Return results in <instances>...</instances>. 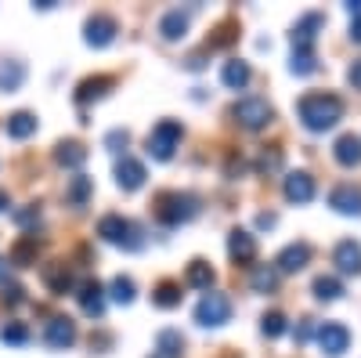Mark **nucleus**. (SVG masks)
<instances>
[{
    "label": "nucleus",
    "mask_w": 361,
    "mask_h": 358,
    "mask_svg": "<svg viewBox=\"0 0 361 358\" xmlns=\"http://www.w3.org/2000/svg\"><path fill=\"white\" fill-rule=\"evenodd\" d=\"M22 83H25V66L22 62H15V58H11V62H0V91L15 95Z\"/></svg>",
    "instance_id": "nucleus-25"
},
{
    "label": "nucleus",
    "mask_w": 361,
    "mask_h": 358,
    "mask_svg": "<svg viewBox=\"0 0 361 358\" xmlns=\"http://www.w3.org/2000/svg\"><path fill=\"white\" fill-rule=\"evenodd\" d=\"M228 318H231V301L224 293H206L202 301L195 304V322L206 326V330L209 326H224Z\"/></svg>",
    "instance_id": "nucleus-6"
},
{
    "label": "nucleus",
    "mask_w": 361,
    "mask_h": 358,
    "mask_svg": "<svg viewBox=\"0 0 361 358\" xmlns=\"http://www.w3.org/2000/svg\"><path fill=\"white\" fill-rule=\"evenodd\" d=\"M54 160H58V167H66V170H80L87 163V148L80 141H62L58 153H54Z\"/></svg>",
    "instance_id": "nucleus-23"
},
{
    "label": "nucleus",
    "mask_w": 361,
    "mask_h": 358,
    "mask_svg": "<svg viewBox=\"0 0 361 358\" xmlns=\"http://www.w3.org/2000/svg\"><path fill=\"white\" fill-rule=\"evenodd\" d=\"M44 344H47V347H54V351L73 347V344H76V322H73V318H66V315L51 318V322L44 326Z\"/></svg>",
    "instance_id": "nucleus-8"
},
{
    "label": "nucleus",
    "mask_w": 361,
    "mask_h": 358,
    "mask_svg": "<svg viewBox=\"0 0 361 358\" xmlns=\"http://www.w3.org/2000/svg\"><path fill=\"white\" fill-rule=\"evenodd\" d=\"M152 304H156V308H163V311L177 308V304H180V286H177V282H163V286H156Z\"/></svg>",
    "instance_id": "nucleus-32"
},
{
    "label": "nucleus",
    "mask_w": 361,
    "mask_h": 358,
    "mask_svg": "<svg viewBox=\"0 0 361 358\" xmlns=\"http://www.w3.org/2000/svg\"><path fill=\"white\" fill-rule=\"evenodd\" d=\"M127 145H130V134H127L123 127H119V131H109V134H105V148H109V153H123Z\"/></svg>",
    "instance_id": "nucleus-37"
},
{
    "label": "nucleus",
    "mask_w": 361,
    "mask_h": 358,
    "mask_svg": "<svg viewBox=\"0 0 361 358\" xmlns=\"http://www.w3.org/2000/svg\"><path fill=\"white\" fill-rule=\"evenodd\" d=\"M286 199L289 203H311L314 199V177L304 174V170H296L286 177Z\"/></svg>",
    "instance_id": "nucleus-18"
},
{
    "label": "nucleus",
    "mask_w": 361,
    "mask_h": 358,
    "mask_svg": "<svg viewBox=\"0 0 361 358\" xmlns=\"http://www.w3.org/2000/svg\"><path fill=\"white\" fill-rule=\"evenodd\" d=\"M116 18H109V15H94L87 22V33H83V40L90 44V47H109L112 40H116Z\"/></svg>",
    "instance_id": "nucleus-13"
},
{
    "label": "nucleus",
    "mask_w": 361,
    "mask_h": 358,
    "mask_svg": "<svg viewBox=\"0 0 361 358\" xmlns=\"http://www.w3.org/2000/svg\"><path fill=\"white\" fill-rule=\"evenodd\" d=\"M4 131H8V138L25 141L29 134H37V116H33V112H15V116H8Z\"/></svg>",
    "instance_id": "nucleus-24"
},
{
    "label": "nucleus",
    "mask_w": 361,
    "mask_h": 358,
    "mask_svg": "<svg viewBox=\"0 0 361 358\" xmlns=\"http://www.w3.org/2000/svg\"><path fill=\"white\" fill-rule=\"evenodd\" d=\"M0 279H8V261H0Z\"/></svg>",
    "instance_id": "nucleus-47"
},
{
    "label": "nucleus",
    "mask_w": 361,
    "mask_h": 358,
    "mask_svg": "<svg viewBox=\"0 0 361 358\" xmlns=\"http://www.w3.org/2000/svg\"><path fill=\"white\" fill-rule=\"evenodd\" d=\"M333 156H336L340 167H357V163H361V138H357V134H343V138H336Z\"/></svg>",
    "instance_id": "nucleus-20"
},
{
    "label": "nucleus",
    "mask_w": 361,
    "mask_h": 358,
    "mask_svg": "<svg viewBox=\"0 0 361 358\" xmlns=\"http://www.w3.org/2000/svg\"><path fill=\"white\" fill-rule=\"evenodd\" d=\"M195 214H199V199L188 196V192H170V196H163L159 206H156V217H159L163 225H170V228L192 221Z\"/></svg>",
    "instance_id": "nucleus-2"
},
{
    "label": "nucleus",
    "mask_w": 361,
    "mask_h": 358,
    "mask_svg": "<svg viewBox=\"0 0 361 358\" xmlns=\"http://www.w3.org/2000/svg\"><path fill=\"white\" fill-rule=\"evenodd\" d=\"M180 347H185V337L177 330H163L156 337V354H166V358H180Z\"/></svg>",
    "instance_id": "nucleus-31"
},
{
    "label": "nucleus",
    "mask_w": 361,
    "mask_h": 358,
    "mask_svg": "<svg viewBox=\"0 0 361 358\" xmlns=\"http://www.w3.org/2000/svg\"><path fill=\"white\" fill-rule=\"evenodd\" d=\"M250 286L257 290V293H275V286H279V272L271 264H257L253 268V275H250Z\"/></svg>",
    "instance_id": "nucleus-27"
},
{
    "label": "nucleus",
    "mask_w": 361,
    "mask_h": 358,
    "mask_svg": "<svg viewBox=\"0 0 361 358\" xmlns=\"http://www.w3.org/2000/svg\"><path fill=\"white\" fill-rule=\"evenodd\" d=\"M250 66L243 62V58H231V62H224V69H221V80H224V87H231V91H243V87H250Z\"/></svg>",
    "instance_id": "nucleus-22"
},
{
    "label": "nucleus",
    "mask_w": 361,
    "mask_h": 358,
    "mask_svg": "<svg viewBox=\"0 0 361 358\" xmlns=\"http://www.w3.org/2000/svg\"><path fill=\"white\" fill-rule=\"evenodd\" d=\"M44 286L54 293V297H66L73 290V272L62 264V261H54V264H44Z\"/></svg>",
    "instance_id": "nucleus-19"
},
{
    "label": "nucleus",
    "mask_w": 361,
    "mask_h": 358,
    "mask_svg": "<svg viewBox=\"0 0 361 358\" xmlns=\"http://www.w3.org/2000/svg\"><path fill=\"white\" fill-rule=\"evenodd\" d=\"M307 261H311V246L307 243H289L279 253V261H275V272L296 275V272H304V268H307Z\"/></svg>",
    "instance_id": "nucleus-11"
},
{
    "label": "nucleus",
    "mask_w": 361,
    "mask_h": 358,
    "mask_svg": "<svg viewBox=\"0 0 361 358\" xmlns=\"http://www.w3.org/2000/svg\"><path fill=\"white\" fill-rule=\"evenodd\" d=\"M318 347L329 354V358H340L347 347H350V330L340 322H325L318 326Z\"/></svg>",
    "instance_id": "nucleus-7"
},
{
    "label": "nucleus",
    "mask_w": 361,
    "mask_h": 358,
    "mask_svg": "<svg viewBox=\"0 0 361 358\" xmlns=\"http://www.w3.org/2000/svg\"><path fill=\"white\" fill-rule=\"evenodd\" d=\"M289 69H293L296 76H311V73L318 69V58H314V51H293V62H289Z\"/></svg>",
    "instance_id": "nucleus-34"
},
{
    "label": "nucleus",
    "mask_w": 361,
    "mask_h": 358,
    "mask_svg": "<svg viewBox=\"0 0 361 358\" xmlns=\"http://www.w3.org/2000/svg\"><path fill=\"white\" fill-rule=\"evenodd\" d=\"M347 11H350L354 18H361V0H350V4H347Z\"/></svg>",
    "instance_id": "nucleus-45"
},
{
    "label": "nucleus",
    "mask_w": 361,
    "mask_h": 358,
    "mask_svg": "<svg viewBox=\"0 0 361 358\" xmlns=\"http://www.w3.org/2000/svg\"><path fill=\"white\" fill-rule=\"evenodd\" d=\"M322 15L318 11H311V15H304L296 25H293V51H314V37H318V29H322Z\"/></svg>",
    "instance_id": "nucleus-10"
},
{
    "label": "nucleus",
    "mask_w": 361,
    "mask_h": 358,
    "mask_svg": "<svg viewBox=\"0 0 361 358\" xmlns=\"http://www.w3.org/2000/svg\"><path fill=\"white\" fill-rule=\"evenodd\" d=\"M257 167H260L264 174H271V170H279V167H282V153H264V156L257 160Z\"/></svg>",
    "instance_id": "nucleus-39"
},
{
    "label": "nucleus",
    "mask_w": 361,
    "mask_h": 358,
    "mask_svg": "<svg viewBox=\"0 0 361 358\" xmlns=\"http://www.w3.org/2000/svg\"><path fill=\"white\" fill-rule=\"evenodd\" d=\"M314 333H318V330H314V322H311V318H304V322L296 326V340H300V344H304V340H311Z\"/></svg>",
    "instance_id": "nucleus-40"
},
{
    "label": "nucleus",
    "mask_w": 361,
    "mask_h": 358,
    "mask_svg": "<svg viewBox=\"0 0 361 358\" xmlns=\"http://www.w3.org/2000/svg\"><path fill=\"white\" fill-rule=\"evenodd\" d=\"M90 192H94V181H90V177H83V174H76L73 181H69V189H66V199H69L73 206H83V203L90 199Z\"/></svg>",
    "instance_id": "nucleus-30"
},
{
    "label": "nucleus",
    "mask_w": 361,
    "mask_h": 358,
    "mask_svg": "<svg viewBox=\"0 0 361 358\" xmlns=\"http://www.w3.org/2000/svg\"><path fill=\"white\" fill-rule=\"evenodd\" d=\"M159 37H163L166 44L185 40V37H188V11H180V8L166 11V15L159 18Z\"/></svg>",
    "instance_id": "nucleus-14"
},
{
    "label": "nucleus",
    "mask_w": 361,
    "mask_h": 358,
    "mask_svg": "<svg viewBox=\"0 0 361 358\" xmlns=\"http://www.w3.org/2000/svg\"><path fill=\"white\" fill-rule=\"evenodd\" d=\"M109 87H112L109 76H87V80L76 87V105H87V102L105 98V95H109Z\"/></svg>",
    "instance_id": "nucleus-21"
},
{
    "label": "nucleus",
    "mask_w": 361,
    "mask_h": 358,
    "mask_svg": "<svg viewBox=\"0 0 361 358\" xmlns=\"http://www.w3.org/2000/svg\"><path fill=\"white\" fill-rule=\"evenodd\" d=\"M180 124L177 119H163V124H156V131L148 134V156L152 160H159V163H166V160H173V148L180 145Z\"/></svg>",
    "instance_id": "nucleus-5"
},
{
    "label": "nucleus",
    "mask_w": 361,
    "mask_h": 358,
    "mask_svg": "<svg viewBox=\"0 0 361 358\" xmlns=\"http://www.w3.org/2000/svg\"><path fill=\"white\" fill-rule=\"evenodd\" d=\"M22 301H25V293H22V286H8V290H4V304L18 308Z\"/></svg>",
    "instance_id": "nucleus-41"
},
{
    "label": "nucleus",
    "mask_w": 361,
    "mask_h": 358,
    "mask_svg": "<svg viewBox=\"0 0 361 358\" xmlns=\"http://www.w3.org/2000/svg\"><path fill=\"white\" fill-rule=\"evenodd\" d=\"M228 253H231L238 264H250V261L257 257V239H253L246 228H235V232L228 235Z\"/></svg>",
    "instance_id": "nucleus-17"
},
{
    "label": "nucleus",
    "mask_w": 361,
    "mask_h": 358,
    "mask_svg": "<svg viewBox=\"0 0 361 358\" xmlns=\"http://www.w3.org/2000/svg\"><path fill=\"white\" fill-rule=\"evenodd\" d=\"M231 116H235V124L243 127V131H264L271 119H275V109H271L267 98H257V95H253V98L235 102Z\"/></svg>",
    "instance_id": "nucleus-4"
},
{
    "label": "nucleus",
    "mask_w": 361,
    "mask_h": 358,
    "mask_svg": "<svg viewBox=\"0 0 361 358\" xmlns=\"http://www.w3.org/2000/svg\"><path fill=\"white\" fill-rule=\"evenodd\" d=\"M8 206H11V199H8V192H4V189H0V210H8Z\"/></svg>",
    "instance_id": "nucleus-46"
},
{
    "label": "nucleus",
    "mask_w": 361,
    "mask_h": 358,
    "mask_svg": "<svg viewBox=\"0 0 361 358\" xmlns=\"http://www.w3.org/2000/svg\"><path fill=\"white\" fill-rule=\"evenodd\" d=\"M329 206H333L336 214H347V217H361V189L354 185H340L329 192Z\"/></svg>",
    "instance_id": "nucleus-12"
},
{
    "label": "nucleus",
    "mask_w": 361,
    "mask_h": 358,
    "mask_svg": "<svg viewBox=\"0 0 361 358\" xmlns=\"http://www.w3.org/2000/svg\"><path fill=\"white\" fill-rule=\"evenodd\" d=\"M0 340L18 347V344H25V340H29V330H25L22 322H11V326H4V330H0Z\"/></svg>",
    "instance_id": "nucleus-36"
},
{
    "label": "nucleus",
    "mask_w": 361,
    "mask_h": 358,
    "mask_svg": "<svg viewBox=\"0 0 361 358\" xmlns=\"http://www.w3.org/2000/svg\"><path fill=\"white\" fill-rule=\"evenodd\" d=\"M214 279H217V275H214V268H209L206 261H192L188 272H185V282H188L192 290H206V293H209V286H214Z\"/></svg>",
    "instance_id": "nucleus-26"
},
{
    "label": "nucleus",
    "mask_w": 361,
    "mask_h": 358,
    "mask_svg": "<svg viewBox=\"0 0 361 358\" xmlns=\"http://www.w3.org/2000/svg\"><path fill=\"white\" fill-rule=\"evenodd\" d=\"M37 250H40L37 235H22L18 243H15V250H11V264H33L37 261Z\"/></svg>",
    "instance_id": "nucleus-28"
},
{
    "label": "nucleus",
    "mask_w": 361,
    "mask_h": 358,
    "mask_svg": "<svg viewBox=\"0 0 361 358\" xmlns=\"http://www.w3.org/2000/svg\"><path fill=\"white\" fill-rule=\"evenodd\" d=\"M260 333L271 337V340L282 337V333H286V315H282V311H267V315L260 318Z\"/></svg>",
    "instance_id": "nucleus-35"
},
{
    "label": "nucleus",
    "mask_w": 361,
    "mask_h": 358,
    "mask_svg": "<svg viewBox=\"0 0 361 358\" xmlns=\"http://www.w3.org/2000/svg\"><path fill=\"white\" fill-rule=\"evenodd\" d=\"M296 112H300L307 131H329L343 119V102L336 95H304Z\"/></svg>",
    "instance_id": "nucleus-1"
},
{
    "label": "nucleus",
    "mask_w": 361,
    "mask_h": 358,
    "mask_svg": "<svg viewBox=\"0 0 361 358\" xmlns=\"http://www.w3.org/2000/svg\"><path fill=\"white\" fill-rule=\"evenodd\" d=\"M80 308H83V315H90V318H102V315H105V290H102V282L87 279V282L80 286Z\"/></svg>",
    "instance_id": "nucleus-15"
},
{
    "label": "nucleus",
    "mask_w": 361,
    "mask_h": 358,
    "mask_svg": "<svg viewBox=\"0 0 361 358\" xmlns=\"http://www.w3.org/2000/svg\"><path fill=\"white\" fill-rule=\"evenodd\" d=\"M152 358H166V354H152Z\"/></svg>",
    "instance_id": "nucleus-48"
},
{
    "label": "nucleus",
    "mask_w": 361,
    "mask_h": 358,
    "mask_svg": "<svg viewBox=\"0 0 361 358\" xmlns=\"http://www.w3.org/2000/svg\"><path fill=\"white\" fill-rule=\"evenodd\" d=\"M98 235L105 239V243H116V246H123V250H141L145 246L141 232L127 217H119V214H105L98 221Z\"/></svg>",
    "instance_id": "nucleus-3"
},
{
    "label": "nucleus",
    "mask_w": 361,
    "mask_h": 358,
    "mask_svg": "<svg viewBox=\"0 0 361 358\" xmlns=\"http://www.w3.org/2000/svg\"><path fill=\"white\" fill-rule=\"evenodd\" d=\"M40 221V206H25V210H15V225H37Z\"/></svg>",
    "instance_id": "nucleus-38"
},
{
    "label": "nucleus",
    "mask_w": 361,
    "mask_h": 358,
    "mask_svg": "<svg viewBox=\"0 0 361 358\" xmlns=\"http://www.w3.org/2000/svg\"><path fill=\"white\" fill-rule=\"evenodd\" d=\"M109 297H112L116 304H130V301H134V279L116 275V279L109 282Z\"/></svg>",
    "instance_id": "nucleus-33"
},
{
    "label": "nucleus",
    "mask_w": 361,
    "mask_h": 358,
    "mask_svg": "<svg viewBox=\"0 0 361 358\" xmlns=\"http://www.w3.org/2000/svg\"><path fill=\"white\" fill-rule=\"evenodd\" d=\"M350 40H354V44H361V18H354V22H350Z\"/></svg>",
    "instance_id": "nucleus-44"
},
{
    "label": "nucleus",
    "mask_w": 361,
    "mask_h": 358,
    "mask_svg": "<svg viewBox=\"0 0 361 358\" xmlns=\"http://www.w3.org/2000/svg\"><path fill=\"white\" fill-rule=\"evenodd\" d=\"M314 297H318V301H340V297H343V282L336 275H318L314 279Z\"/></svg>",
    "instance_id": "nucleus-29"
},
{
    "label": "nucleus",
    "mask_w": 361,
    "mask_h": 358,
    "mask_svg": "<svg viewBox=\"0 0 361 358\" xmlns=\"http://www.w3.org/2000/svg\"><path fill=\"white\" fill-rule=\"evenodd\" d=\"M145 163L141 160H134V156H127L123 153V160H116V185L123 189V192H137L141 185H145Z\"/></svg>",
    "instance_id": "nucleus-9"
},
{
    "label": "nucleus",
    "mask_w": 361,
    "mask_h": 358,
    "mask_svg": "<svg viewBox=\"0 0 361 358\" xmlns=\"http://www.w3.org/2000/svg\"><path fill=\"white\" fill-rule=\"evenodd\" d=\"M275 221H279L275 214H260V217H257V225H260V228H275Z\"/></svg>",
    "instance_id": "nucleus-43"
},
{
    "label": "nucleus",
    "mask_w": 361,
    "mask_h": 358,
    "mask_svg": "<svg viewBox=\"0 0 361 358\" xmlns=\"http://www.w3.org/2000/svg\"><path fill=\"white\" fill-rule=\"evenodd\" d=\"M333 264L343 275H357L361 272V246L354 243V239H343V243L333 250Z\"/></svg>",
    "instance_id": "nucleus-16"
},
{
    "label": "nucleus",
    "mask_w": 361,
    "mask_h": 358,
    "mask_svg": "<svg viewBox=\"0 0 361 358\" xmlns=\"http://www.w3.org/2000/svg\"><path fill=\"white\" fill-rule=\"evenodd\" d=\"M347 80H350V87H354V91H361V58H354V62H350V69H347Z\"/></svg>",
    "instance_id": "nucleus-42"
}]
</instances>
